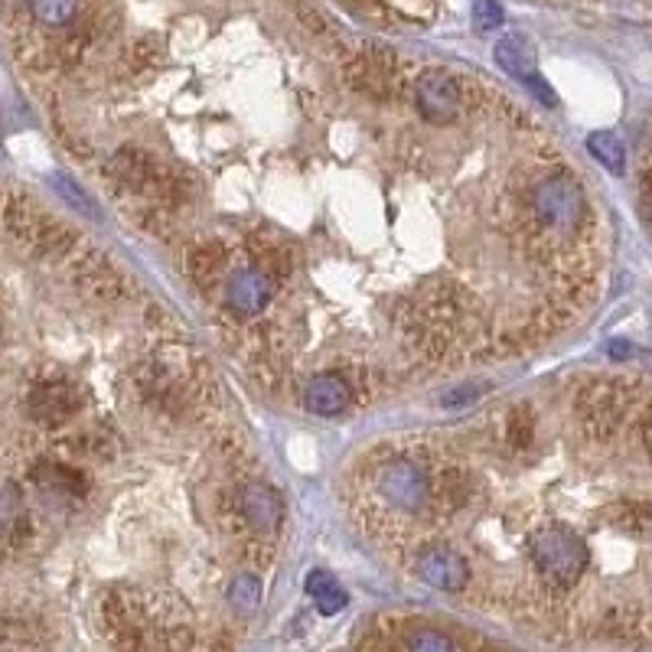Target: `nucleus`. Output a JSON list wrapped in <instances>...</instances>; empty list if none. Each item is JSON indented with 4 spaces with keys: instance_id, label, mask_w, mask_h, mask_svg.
Returning a JSON list of instances; mask_svg holds the SVG:
<instances>
[{
    "instance_id": "obj_6",
    "label": "nucleus",
    "mask_w": 652,
    "mask_h": 652,
    "mask_svg": "<svg viewBox=\"0 0 652 652\" xmlns=\"http://www.w3.org/2000/svg\"><path fill=\"white\" fill-rule=\"evenodd\" d=\"M236 506L241 526L248 532L275 535L284 526V503L268 483H258V479L241 483L236 493Z\"/></svg>"
},
{
    "instance_id": "obj_4",
    "label": "nucleus",
    "mask_w": 652,
    "mask_h": 652,
    "mask_svg": "<svg viewBox=\"0 0 652 652\" xmlns=\"http://www.w3.org/2000/svg\"><path fill=\"white\" fill-rule=\"evenodd\" d=\"M417 578L434 591L460 593L474 581V568L451 545H431L417 555Z\"/></svg>"
},
{
    "instance_id": "obj_15",
    "label": "nucleus",
    "mask_w": 652,
    "mask_h": 652,
    "mask_svg": "<svg viewBox=\"0 0 652 652\" xmlns=\"http://www.w3.org/2000/svg\"><path fill=\"white\" fill-rule=\"evenodd\" d=\"M229 600H232V607H238V610H255L258 600H261V581L251 578V575H241V578L232 581V588H229Z\"/></svg>"
},
{
    "instance_id": "obj_10",
    "label": "nucleus",
    "mask_w": 652,
    "mask_h": 652,
    "mask_svg": "<svg viewBox=\"0 0 652 652\" xmlns=\"http://www.w3.org/2000/svg\"><path fill=\"white\" fill-rule=\"evenodd\" d=\"M222 261H226V255H222V245L219 241H199V245H193L186 251V268H189V275H193L196 284L216 281L219 271H222Z\"/></svg>"
},
{
    "instance_id": "obj_7",
    "label": "nucleus",
    "mask_w": 652,
    "mask_h": 652,
    "mask_svg": "<svg viewBox=\"0 0 652 652\" xmlns=\"http://www.w3.org/2000/svg\"><path fill=\"white\" fill-rule=\"evenodd\" d=\"M356 389L350 382V375L343 372H317L307 379L303 392H300V405L310 412V415L320 417H333L343 415L353 402Z\"/></svg>"
},
{
    "instance_id": "obj_5",
    "label": "nucleus",
    "mask_w": 652,
    "mask_h": 652,
    "mask_svg": "<svg viewBox=\"0 0 652 652\" xmlns=\"http://www.w3.org/2000/svg\"><path fill=\"white\" fill-rule=\"evenodd\" d=\"M275 281L268 271H261L258 265L251 268H238L232 271L229 284H226V310L236 317V320H255V317H265L271 297H275Z\"/></svg>"
},
{
    "instance_id": "obj_11",
    "label": "nucleus",
    "mask_w": 652,
    "mask_h": 652,
    "mask_svg": "<svg viewBox=\"0 0 652 652\" xmlns=\"http://www.w3.org/2000/svg\"><path fill=\"white\" fill-rule=\"evenodd\" d=\"M307 593L313 597L317 610L327 613V617H333V613H340V610L346 607V591H343L340 581H337L333 575H327V571H310V575H307Z\"/></svg>"
},
{
    "instance_id": "obj_19",
    "label": "nucleus",
    "mask_w": 652,
    "mask_h": 652,
    "mask_svg": "<svg viewBox=\"0 0 652 652\" xmlns=\"http://www.w3.org/2000/svg\"><path fill=\"white\" fill-rule=\"evenodd\" d=\"M526 85H529V89H532L535 95H538V99H541V102H545V105H548V108H551V105H555V102H558V99H555V92H551V89H548V82H545V79H541V75H538V72H532V75H529V79H526Z\"/></svg>"
},
{
    "instance_id": "obj_12",
    "label": "nucleus",
    "mask_w": 652,
    "mask_h": 652,
    "mask_svg": "<svg viewBox=\"0 0 652 652\" xmlns=\"http://www.w3.org/2000/svg\"><path fill=\"white\" fill-rule=\"evenodd\" d=\"M496 62H499L509 75H516V79H522V82L535 72L532 46H529L522 37H506V40H499V43H496Z\"/></svg>"
},
{
    "instance_id": "obj_1",
    "label": "nucleus",
    "mask_w": 652,
    "mask_h": 652,
    "mask_svg": "<svg viewBox=\"0 0 652 652\" xmlns=\"http://www.w3.org/2000/svg\"><path fill=\"white\" fill-rule=\"evenodd\" d=\"M375 503L389 513V519H417L431 506V470L417 454H395L375 464Z\"/></svg>"
},
{
    "instance_id": "obj_17",
    "label": "nucleus",
    "mask_w": 652,
    "mask_h": 652,
    "mask_svg": "<svg viewBox=\"0 0 652 652\" xmlns=\"http://www.w3.org/2000/svg\"><path fill=\"white\" fill-rule=\"evenodd\" d=\"M408 646H412V652H454V646H451V640H447V637H441V633H431V630L415 633Z\"/></svg>"
},
{
    "instance_id": "obj_16",
    "label": "nucleus",
    "mask_w": 652,
    "mask_h": 652,
    "mask_svg": "<svg viewBox=\"0 0 652 652\" xmlns=\"http://www.w3.org/2000/svg\"><path fill=\"white\" fill-rule=\"evenodd\" d=\"M474 20L479 30L503 27V7L496 0H474Z\"/></svg>"
},
{
    "instance_id": "obj_14",
    "label": "nucleus",
    "mask_w": 652,
    "mask_h": 652,
    "mask_svg": "<svg viewBox=\"0 0 652 652\" xmlns=\"http://www.w3.org/2000/svg\"><path fill=\"white\" fill-rule=\"evenodd\" d=\"M588 151L593 154L597 164L610 167V170H623V144L613 134H591L588 137Z\"/></svg>"
},
{
    "instance_id": "obj_2",
    "label": "nucleus",
    "mask_w": 652,
    "mask_h": 652,
    "mask_svg": "<svg viewBox=\"0 0 652 652\" xmlns=\"http://www.w3.org/2000/svg\"><path fill=\"white\" fill-rule=\"evenodd\" d=\"M85 412V392L60 375L37 379L27 392V417L40 427H65Z\"/></svg>"
},
{
    "instance_id": "obj_9",
    "label": "nucleus",
    "mask_w": 652,
    "mask_h": 652,
    "mask_svg": "<svg viewBox=\"0 0 652 652\" xmlns=\"http://www.w3.org/2000/svg\"><path fill=\"white\" fill-rule=\"evenodd\" d=\"M535 444V408L529 402L513 405L503 417V447L509 454H526Z\"/></svg>"
},
{
    "instance_id": "obj_13",
    "label": "nucleus",
    "mask_w": 652,
    "mask_h": 652,
    "mask_svg": "<svg viewBox=\"0 0 652 652\" xmlns=\"http://www.w3.org/2000/svg\"><path fill=\"white\" fill-rule=\"evenodd\" d=\"M30 13L43 27H65L79 13V0H30Z\"/></svg>"
},
{
    "instance_id": "obj_8",
    "label": "nucleus",
    "mask_w": 652,
    "mask_h": 652,
    "mask_svg": "<svg viewBox=\"0 0 652 652\" xmlns=\"http://www.w3.org/2000/svg\"><path fill=\"white\" fill-rule=\"evenodd\" d=\"M30 476H33V483H37L43 493H50V496H56V499H82L85 489H89L82 470H75V467H69V464H62V460H53V457L37 460Z\"/></svg>"
},
{
    "instance_id": "obj_3",
    "label": "nucleus",
    "mask_w": 652,
    "mask_h": 652,
    "mask_svg": "<svg viewBox=\"0 0 652 652\" xmlns=\"http://www.w3.org/2000/svg\"><path fill=\"white\" fill-rule=\"evenodd\" d=\"M415 102L421 118L427 124H454V121L464 115V89L454 75L447 72H424L421 82L415 85Z\"/></svg>"
},
{
    "instance_id": "obj_18",
    "label": "nucleus",
    "mask_w": 652,
    "mask_h": 652,
    "mask_svg": "<svg viewBox=\"0 0 652 652\" xmlns=\"http://www.w3.org/2000/svg\"><path fill=\"white\" fill-rule=\"evenodd\" d=\"M640 189H643V206H646V216L652 222V137L650 147H646V157H643V170H640Z\"/></svg>"
}]
</instances>
